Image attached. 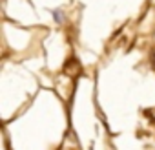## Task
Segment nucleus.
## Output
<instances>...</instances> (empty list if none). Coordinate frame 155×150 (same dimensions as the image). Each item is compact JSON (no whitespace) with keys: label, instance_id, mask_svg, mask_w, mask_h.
<instances>
[{"label":"nucleus","instance_id":"1","mask_svg":"<svg viewBox=\"0 0 155 150\" xmlns=\"http://www.w3.org/2000/svg\"><path fill=\"white\" fill-rule=\"evenodd\" d=\"M53 17H55V22H58V24L64 20V15H62V11H58V9L53 11Z\"/></svg>","mask_w":155,"mask_h":150}]
</instances>
